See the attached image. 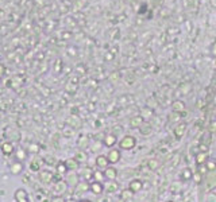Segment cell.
<instances>
[{
	"label": "cell",
	"instance_id": "obj_17",
	"mask_svg": "<svg viewBox=\"0 0 216 202\" xmlns=\"http://www.w3.org/2000/svg\"><path fill=\"white\" fill-rule=\"evenodd\" d=\"M4 73H6V68H4L3 65H0V77L4 74Z\"/></svg>",
	"mask_w": 216,
	"mask_h": 202
},
{
	"label": "cell",
	"instance_id": "obj_13",
	"mask_svg": "<svg viewBox=\"0 0 216 202\" xmlns=\"http://www.w3.org/2000/svg\"><path fill=\"white\" fill-rule=\"evenodd\" d=\"M115 175H116V170L115 169H107L106 170V177L107 178L112 179V178H115Z\"/></svg>",
	"mask_w": 216,
	"mask_h": 202
},
{
	"label": "cell",
	"instance_id": "obj_3",
	"mask_svg": "<svg viewBox=\"0 0 216 202\" xmlns=\"http://www.w3.org/2000/svg\"><path fill=\"white\" fill-rule=\"evenodd\" d=\"M2 152L4 154V155H11V154H14V151H15V146H14V142H4L2 144Z\"/></svg>",
	"mask_w": 216,
	"mask_h": 202
},
{
	"label": "cell",
	"instance_id": "obj_19",
	"mask_svg": "<svg viewBox=\"0 0 216 202\" xmlns=\"http://www.w3.org/2000/svg\"><path fill=\"white\" fill-rule=\"evenodd\" d=\"M80 202H91V201H87V200H83V201H80Z\"/></svg>",
	"mask_w": 216,
	"mask_h": 202
},
{
	"label": "cell",
	"instance_id": "obj_6",
	"mask_svg": "<svg viewBox=\"0 0 216 202\" xmlns=\"http://www.w3.org/2000/svg\"><path fill=\"white\" fill-rule=\"evenodd\" d=\"M89 190L95 194H100L103 191V185L100 183V182H93V183L89 186Z\"/></svg>",
	"mask_w": 216,
	"mask_h": 202
},
{
	"label": "cell",
	"instance_id": "obj_12",
	"mask_svg": "<svg viewBox=\"0 0 216 202\" xmlns=\"http://www.w3.org/2000/svg\"><path fill=\"white\" fill-rule=\"evenodd\" d=\"M96 163H97V166H100V167H104V166H107L108 159H107L106 156H99L97 159H96Z\"/></svg>",
	"mask_w": 216,
	"mask_h": 202
},
{
	"label": "cell",
	"instance_id": "obj_9",
	"mask_svg": "<svg viewBox=\"0 0 216 202\" xmlns=\"http://www.w3.org/2000/svg\"><path fill=\"white\" fill-rule=\"evenodd\" d=\"M30 170H31L33 173H38L41 170V165L37 160H33L31 163H30Z\"/></svg>",
	"mask_w": 216,
	"mask_h": 202
},
{
	"label": "cell",
	"instance_id": "obj_15",
	"mask_svg": "<svg viewBox=\"0 0 216 202\" xmlns=\"http://www.w3.org/2000/svg\"><path fill=\"white\" fill-rule=\"evenodd\" d=\"M89 189V186H88V183H85V182H83V183L79 185V190L80 191H85V190Z\"/></svg>",
	"mask_w": 216,
	"mask_h": 202
},
{
	"label": "cell",
	"instance_id": "obj_2",
	"mask_svg": "<svg viewBox=\"0 0 216 202\" xmlns=\"http://www.w3.org/2000/svg\"><path fill=\"white\" fill-rule=\"evenodd\" d=\"M23 169H25V166H23V162H19V160H15L12 165L10 166V171L12 175H19V174L23 173Z\"/></svg>",
	"mask_w": 216,
	"mask_h": 202
},
{
	"label": "cell",
	"instance_id": "obj_8",
	"mask_svg": "<svg viewBox=\"0 0 216 202\" xmlns=\"http://www.w3.org/2000/svg\"><path fill=\"white\" fill-rule=\"evenodd\" d=\"M39 150H41V147L38 146V144H30L29 146V148H27V152H30V154H34V155H37L38 152H39Z\"/></svg>",
	"mask_w": 216,
	"mask_h": 202
},
{
	"label": "cell",
	"instance_id": "obj_14",
	"mask_svg": "<svg viewBox=\"0 0 216 202\" xmlns=\"http://www.w3.org/2000/svg\"><path fill=\"white\" fill-rule=\"evenodd\" d=\"M118 154H119L118 151H112V152L110 154V156H108V159H110L111 162H116V160H118V158H119V156H118Z\"/></svg>",
	"mask_w": 216,
	"mask_h": 202
},
{
	"label": "cell",
	"instance_id": "obj_10",
	"mask_svg": "<svg viewBox=\"0 0 216 202\" xmlns=\"http://www.w3.org/2000/svg\"><path fill=\"white\" fill-rule=\"evenodd\" d=\"M57 171H58V174H61V175H64V174L68 171L66 165H65V163H58V166H57Z\"/></svg>",
	"mask_w": 216,
	"mask_h": 202
},
{
	"label": "cell",
	"instance_id": "obj_5",
	"mask_svg": "<svg viewBox=\"0 0 216 202\" xmlns=\"http://www.w3.org/2000/svg\"><path fill=\"white\" fill-rule=\"evenodd\" d=\"M27 150H25V148H18L16 151H15V159L16 160H19V162H25L26 159H27Z\"/></svg>",
	"mask_w": 216,
	"mask_h": 202
},
{
	"label": "cell",
	"instance_id": "obj_1",
	"mask_svg": "<svg viewBox=\"0 0 216 202\" xmlns=\"http://www.w3.org/2000/svg\"><path fill=\"white\" fill-rule=\"evenodd\" d=\"M14 198L16 202H30L29 201V194H27V191L25 189H18L16 191H15L14 194Z\"/></svg>",
	"mask_w": 216,
	"mask_h": 202
},
{
	"label": "cell",
	"instance_id": "obj_18",
	"mask_svg": "<svg viewBox=\"0 0 216 202\" xmlns=\"http://www.w3.org/2000/svg\"><path fill=\"white\" fill-rule=\"evenodd\" d=\"M184 178H189V175H191V173H189V170H187V171H184Z\"/></svg>",
	"mask_w": 216,
	"mask_h": 202
},
{
	"label": "cell",
	"instance_id": "obj_11",
	"mask_svg": "<svg viewBox=\"0 0 216 202\" xmlns=\"http://www.w3.org/2000/svg\"><path fill=\"white\" fill-rule=\"evenodd\" d=\"M115 142H116V138H115L114 136V135H112V136H111V135H108V136L106 138V140H104V143H106V144L107 146H114L115 144Z\"/></svg>",
	"mask_w": 216,
	"mask_h": 202
},
{
	"label": "cell",
	"instance_id": "obj_7",
	"mask_svg": "<svg viewBox=\"0 0 216 202\" xmlns=\"http://www.w3.org/2000/svg\"><path fill=\"white\" fill-rule=\"evenodd\" d=\"M65 165H66L68 170H74V169H77V166H79V162L76 160V158H70L65 162Z\"/></svg>",
	"mask_w": 216,
	"mask_h": 202
},
{
	"label": "cell",
	"instance_id": "obj_4",
	"mask_svg": "<svg viewBox=\"0 0 216 202\" xmlns=\"http://www.w3.org/2000/svg\"><path fill=\"white\" fill-rule=\"evenodd\" d=\"M53 173L47 171V170H43V171L39 173V179L43 182V183H50V182L53 181Z\"/></svg>",
	"mask_w": 216,
	"mask_h": 202
},
{
	"label": "cell",
	"instance_id": "obj_16",
	"mask_svg": "<svg viewBox=\"0 0 216 202\" xmlns=\"http://www.w3.org/2000/svg\"><path fill=\"white\" fill-rule=\"evenodd\" d=\"M93 177L96 178V179H97V182L100 181V179H101V178H103V174L101 173H99V171H96L95 174H93Z\"/></svg>",
	"mask_w": 216,
	"mask_h": 202
}]
</instances>
